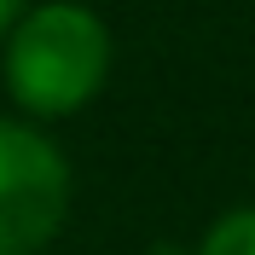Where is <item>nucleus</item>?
<instances>
[{"mask_svg":"<svg viewBox=\"0 0 255 255\" xmlns=\"http://www.w3.org/2000/svg\"><path fill=\"white\" fill-rule=\"evenodd\" d=\"M111 76V35L99 12L76 0H47L12 23L6 87L29 116H76Z\"/></svg>","mask_w":255,"mask_h":255,"instance_id":"obj_1","label":"nucleus"},{"mask_svg":"<svg viewBox=\"0 0 255 255\" xmlns=\"http://www.w3.org/2000/svg\"><path fill=\"white\" fill-rule=\"evenodd\" d=\"M70 215V162L23 122H0V255H35Z\"/></svg>","mask_w":255,"mask_h":255,"instance_id":"obj_2","label":"nucleus"},{"mask_svg":"<svg viewBox=\"0 0 255 255\" xmlns=\"http://www.w3.org/2000/svg\"><path fill=\"white\" fill-rule=\"evenodd\" d=\"M197 255H255V203L250 209H232L209 226V238Z\"/></svg>","mask_w":255,"mask_h":255,"instance_id":"obj_3","label":"nucleus"},{"mask_svg":"<svg viewBox=\"0 0 255 255\" xmlns=\"http://www.w3.org/2000/svg\"><path fill=\"white\" fill-rule=\"evenodd\" d=\"M17 17H23V0H0V35H6V29H12V23H17Z\"/></svg>","mask_w":255,"mask_h":255,"instance_id":"obj_4","label":"nucleus"}]
</instances>
